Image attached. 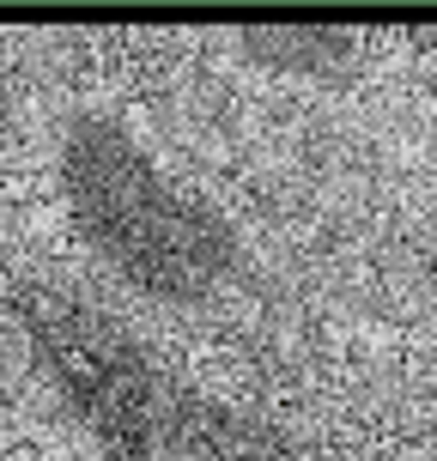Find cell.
<instances>
[{
  "label": "cell",
  "mask_w": 437,
  "mask_h": 461,
  "mask_svg": "<svg viewBox=\"0 0 437 461\" xmlns=\"http://www.w3.org/2000/svg\"><path fill=\"white\" fill-rule=\"evenodd\" d=\"M6 461H37V456H31V449H13V456H6Z\"/></svg>",
  "instance_id": "1"
}]
</instances>
